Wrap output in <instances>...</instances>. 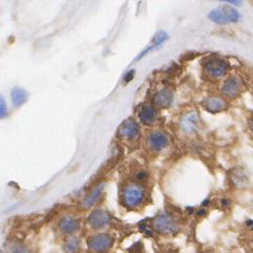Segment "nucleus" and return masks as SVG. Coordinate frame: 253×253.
I'll list each match as a JSON object with an SVG mask.
<instances>
[{
  "label": "nucleus",
  "mask_w": 253,
  "mask_h": 253,
  "mask_svg": "<svg viewBox=\"0 0 253 253\" xmlns=\"http://www.w3.org/2000/svg\"><path fill=\"white\" fill-rule=\"evenodd\" d=\"M208 17L210 20H212L217 24H227L238 22L241 18V15L235 8L224 5L214 8V10L209 13Z\"/></svg>",
  "instance_id": "nucleus-1"
},
{
  "label": "nucleus",
  "mask_w": 253,
  "mask_h": 253,
  "mask_svg": "<svg viewBox=\"0 0 253 253\" xmlns=\"http://www.w3.org/2000/svg\"><path fill=\"white\" fill-rule=\"evenodd\" d=\"M145 198V192L137 185H129L123 191L122 200L123 204L128 208H134L139 206Z\"/></svg>",
  "instance_id": "nucleus-2"
},
{
  "label": "nucleus",
  "mask_w": 253,
  "mask_h": 253,
  "mask_svg": "<svg viewBox=\"0 0 253 253\" xmlns=\"http://www.w3.org/2000/svg\"><path fill=\"white\" fill-rule=\"evenodd\" d=\"M154 228L159 232L165 235L174 234L178 232L179 227L173 218L168 214H160L154 221Z\"/></svg>",
  "instance_id": "nucleus-3"
},
{
  "label": "nucleus",
  "mask_w": 253,
  "mask_h": 253,
  "mask_svg": "<svg viewBox=\"0 0 253 253\" xmlns=\"http://www.w3.org/2000/svg\"><path fill=\"white\" fill-rule=\"evenodd\" d=\"M114 240L108 234H98L88 242V249L91 253H104L112 248Z\"/></svg>",
  "instance_id": "nucleus-4"
},
{
  "label": "nucleus",
  "mask_w": 253,
  "mask_h": 253,
  "mask_svg": "<svg viewBox=\"0 0 253 253\" xmlns=\"http://www.w3.org/2000/svg\"><path fill=\"white\" fill-rule=\"evenodd\" d=\"M229 69V65L225 60L218 58H211L207 60L204 64L205 72L210 76V77L218 78L224 76Z\"/></svg>",
  "instance_id": "nucleus-5"
},
{
  "label": "nucleus",
  "mask_w": 253,
  "mask_h": 253,
  "mask_svg": "<svg viewBox=\"0 0 253 253\" xmlns=\"http://www.w3.org/2000/svg\"><path fill=\"white\" fill-rule=\"evenodd\" d=\"M111 222V215L103 210H96L88 216V224L94 229H101Z\"/></svg>",
  "instance_id": "nucleus-6"
},
{
  "label": "nucleus",
  "mask_w": 253,
  "mask_h": 253,
  "mask_svg": "<svg viewBox=\"0 0 253 253\" xmlns=\"http://www.w3.org/2000/svg\"><path fill=\"white\" fill-rule=\"evenodd\" d=\"M242 89V81L238 77H230L227 79L222 87L223 94L229 98L237 97Z\"/></svg>",
  "instance_id": "nucleus-7"
},
{
  "label": "nucleus",
  "mask_w": 253,
  "mask_h": 253,
  "mask_svg": "<svg viewBox=\"0 0 253 253\" xmlns=\"http://www.w3.org/2000/svg\"><path fill=\"white\" fill-rule=\"evenodd\" d=\"M173 100V92L169 88H164L158 91L153 98V103L155 106L160 108L169 107Z\"/></svg>",
  "instance_id": "nucleus-8"
},
{
  "label": "nucleus",
  "mask_w": 253,
  "mask_h": 253,
  "mask_svg": "<svg viewBox=\"0 0 253 253\" xmlns=\"http://www.w3.org/2000/svg\"><path fill=\"white\" fill-rule=\"evenodd\" d=\"M148 144L153 150L160 151L168 146V144H169V141H168V138L163 132L155 131V132H151L149 134Z\"/></svg>",
  "instance_id": "nucleus-9"
},
{
  "label": "nucleus",
  "mask_w": 253,
  "mask_h": 253,
  "mask_svg": "<svg viewBox=\"0 0 253 253\" xmlns=\"http://www.w3.org/2000/svg\"><path fill=\"white\" fill-rule=\"evenodd\" d=\"M140 126L133 120H125L120 126V134L123 138L134 139L139 136Z\"/></svg>",
  "instance_id": "nucleus-10"
},
{
  "label": "nucleus",
  "mask_w": 253,
  "mask_h": 253,
  "mask_svg": "<svg viewBox=\"0 0 253 253\" xmlns=\"http://www.w3.org/2000/svg\"><path fill=\"white\" fill-rule=\"evenodd\" d=\"M199 122H200L199 115L197 113H189L182 118L180 126L183 131H185L186 133H191L197 130Z\"/></svg>",
  "instance_id": "nucleus-11"
},
{
  "label": "nucleus",
  "mask_w": 253,
  "mask_h": 253,
  "mask_svg": "<svg viewBox=\"0 0 253 253\" xmlns=\"http://www.w3.org/2000/svg\"><path fill=\"white\" fill-rule=\"evenodd\" d=\"M203 106L207 112L215 114V113H220L224 111L226 108V102L221 98L209 97L206 100H204Z\"/></svg>",
  "instance_id": "nucleus-12"
},
{
  "label": "nucleus",
  "mask_w": 253,
  "mask_h": 253,
  "mask_svg": "<svg viewBox=\"0 0 253 253\" xmlns=\"http://www.w3.org/2000/svg\"><path fill=\"white\" fill-rule=\"evenodd\" d=\"M80 224L77 218H75L71 215H66L61 218L60 223H59V228L66 234H71L77 231L79 229Z\"/></svg>",
  "instance_id": "nucleus-13"
},
{
  "label": "nucleus",
  "mask_w": 253,
  "mask_h": 253,
  "mask_svg": "<svg viewBox=\"0 0 253 253\" xmlns=\"http://www.w3.org/2000/svg\"><path fill=\"white\" fill-rule=\"evenodd\" d=\"M167 39H168V34L165 31H159V32H157L155 34L154 38H153V41H151V43H150L151 45L148 46L146 49L143 50V52L136 58V60H140V59L144 55H146L149 52V50H153V49L157 48L158 46L163 44Z\"/></svg>",
  "instance_id": "nucleus-14"
},
{
  "label": "nucleus",
  "mask_w": 253,
  "mask_h": 253,
  "mask_svg": "<svg viewBox=\"0 0 253 253\" xmlns=\"http://www.w3.org/2000/svg\"><path fill=\"white\" fill-rule=\"evenodd\" d=\"M103 188H104V185L100 184V185H98V186H96L94 189H92L89 195L83 200V202H82L83 207L84 208H90V207L94 206L99 201V199L101 198Z\"/></svg>",
  "instance_id": "nucleus-15"
},
{
  "label": "nucleus",
  "mask_w": 253,
  "mask_h": 253,
  "mask_svg": "<svg viewBox=\"0 0 253 253\" xmlns=\"http://www.w3.org/2000/svg\"><path fill=\"white\" fill-rule=\"evenodd\" d=\"M12 103L15 107H19L23 105L28 100V92L21 87H14L11 91Z\"/></svg>",
  "instance_id": "nucleus-16"
},
{
  "label": "nucleus",
  "mask_w": 253,
  "mask_h": 253,
  "mask_svg": "<svg viewBox=\"0 0 253 253\" xmlns=\"http://www.w3.org/2000/svg\"><path fill=\"white\" fill-rule=\"evenodd\" d=\"M139 119L144 124H151L157 120V113L153 106L146 105L139 113Z\"/></svg>",
  "instance_id": "nucleus-17"
},
{
  "label": "nucleus",
  "mask_w": 253,
  "mask_h": 253,
  "mask_svg": "<svg viewBox=\"0 0 253 253\" xmlns=\"http://www.w3.org/2000/svg\"><path fill=\"white\" fill-rule=\"evenodd\" d=\"M80 247V241L78 238H71L70 240H67L65 243V252L66 253H76L79 250Z\"/></svg>",
  "instance_id": "nucleus-18"
},
{
  "label": "nucleus",
  "mask_w": 253,
  "mask_h": 253,
  "mask_svg": "<svg viewBox=\"0 0 253 253\" xmlns=\"http://www.w3.org/2000/svg\"><path fill=\"white\" fill-rule=\"evenodd\" d=\"M4 253H29V250L19 243H12L10 246L6 247Z\"/></svg>",
  "instance_id": "nucleus-19"
},
{
  "label": "nucleus",
  "mask_w": 253,
  "mask_h": 253,
  "mask_svg": "<svg viewBox=\"0 0 253 253\" xmlns=\"http://www.w3.org/2000/svg\"><path fill=\"white\" fill-rule=\"evenodd\" d=\"M6 104H5V101L4 99L1 97V99H0V117L2 118H5L6 117Z\"/></svg>",
  "instance_id": "nucleus-20"
},
{
  "label": "nucleus",
  "mask_w": 253,
  "mask_h": 253,
  "mask_svg": "<svg viewBox=\"0 0 253 253\" xmlns=\"http://www.w3.org/2000/svg\"><path fill=\"white\" fill-rule=\"evenodd\" d=\"M134 74H136V72H134L133 70L129 71L127 74L124 76V81L125 82H130L133 79V77H134Z\"/></svg>",
  "instance_id": "nucleus-21"
},
{
  "label": "nucleus",
  "mask_w": 253,
  "mask_h": 253,
  "mask_svg": "<svg viewBox=\"0 0 253 253\" xmlns=\"http://www.w3.org/2000/svg\"><path fill=\"white\" fill-rule=\"evenodd\" d=\"M146 176H147V173H146L145 171H140V172L137 174V179H138L139 181H142V180L146 179Z\"/></svg>",
  "instance_id": "nucleus-22"
},
{
  "label": "nucleus",
  "mask_w": 253,
  "mask_h": 253,
  "mask_svg": "<svg viewBox=\"0 0 253 253\" xmlns=\"http://www.w3.org/2000/svg\"><path fill=\"white\" fill-rule=\"evenodd\" d=\"M225 2H228L229 4H233V5H241L243 1H233V0H230V1H225Z\"/></svg>",
  "instance_id": "nucleus-23"
},
{
  "label": "nucleus",
  "mask_w": 253,
  "mask_h": 253,
  "mask_svg": "<svg viewBox=\"0 0 253 253\" xmlns=\"http://www.w3.org/2000/svg\"><path fill=\"white\" fill-rule=\"evenodd\" d=\"M246 225H247L248 227H252V226H253V220H248V222L246 223Z\"/></svg>",
  "instance_id": "nucleus-24"
},
{
  "label": "nucleus",
  "mask_w": 253,
  "mask_h": 253,
  "mask_svg": "<svg viewBox=\"0 0 253 253\" xmlns=\"http://www.w3.org/2000/svg\"><path fill=\"white\" fill-rule=\"evenodd\" d=\"M250 129L253 131V120H251L250 122Z\"/></svg>",
  "instance_id": "nucleus-25"
},
{
  "label": "nucleus",
  "mask_w": 253,
  "mask_h": 253,
  "mask_svg": "<svg viewBox=\"0 0 253 253\" xmlns=\"http://www.w3.org/2000/svg\"><path fill=\"white\" fill-rule=\"evenodd\" d=\"M251 229H252V230H253V226H252V227H251Z\"/></svg>",
  "instance_id": "nucleus-26"
}]
</instances>
